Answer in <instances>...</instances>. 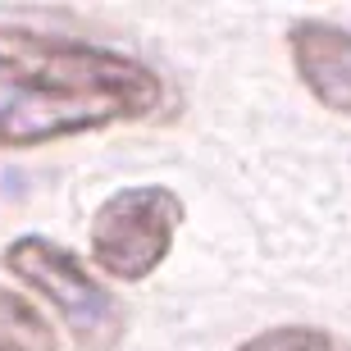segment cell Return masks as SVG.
<instances>
[{
  "instance_id": "obj_5",
  "label": "cell",
  "mask_w": 351,
  "mask_h": 351,
  "mask_svg": "<svg viewBox=\"0 0 351 351\" xmlns=\"http://www.w3.org/2000/svg\"><path fill=\"white\" fill-rule=\"evenodd\" d=\"M0 338L5 351H55V333L19 292L0 287Z\"/></svg>"
},
{
  "instance_id": "obj_3",
  "label": "cell",
  "mask_w": 351,
  "mask_h": 351,
  "mask_svg": "<svg viewBox=\"0 0 351 351\" xmlns=\"http://www.w3.org/2000/svg\"><path fill=\"white\" fill-rule=\"evenodd\" d=\"M182 223V201L169 187H123L105 196L91 215V265L110 278L142 283L169 256L173 233Z\"/></svg>"
},
{
  "instance_id": "obj_6",
  "label": "cell",
  "mask_w": 351,
  "mask_h": 351,
  "mask_svg": "<svg viewBox=\"0 0 351 351\" xmlns=\"http://www.w3.org/2000/svg\"><path fill=\"white\" fill-rule=\"evenodd\" d=\"M237 351H351L342 338H333L328 328H311V324H278L265 328L256 338H247Z\"/></svg>"
},
{
  "instance_id": "obj_7",
  "label": "cell",
  "mask_w": 351,
  "mask_h": 351,
  "mask_svg": "<svg viewBox=\"0 0 351 351\" xmlns=\"http://www.w3.org/2000/svg\"><path fill=\"white\" fill-rule=\"evenodd\" d=\"M0 351H5V347H0Z\"/></svg>"
},
{
  "instance_id": "obj_4",
  "label": "cell",
  "mask_w": 351,
  "mask_h": 351,
  "mask_svg": "<svg viewBox=\"0 0 351 351\" xmlns=\"http://www.w3.org/2000/svg\"><path fill=\"white\" fill-rule=\"evenodd\" d=\"M292 60L301 82L328 110L351 114V27L297 23L292 27Z\"/></svg>"
},
{
  "instance_id": "obj_2",
  "label": "cell",
  "mask_w": 351,
  "mask_h": 351,
  "mask_svg": "<svg viewBox=\"0 0 351 351\" xmlns=\"http://www.w3.org/2000/svg\"><path fill=\"white\" fill-rule=\"evenodd\" d=\"M5 274H14L23 287H32L69 328L78 351H114L123 338V306H119L105 283H96L87 265L73 251L55 247L46 237H19L0 256Z\"/></svg>"
},
{
  "instance_id": "obj_1",
  "label": "cell",
  "mask_w": 351,
  "mask_h": 351,
  "mask_svg": "<svg viewBox=\"0 0 351 351\" xmlns=\"http://www.w3.org/2000/svg\"><path fill=\"white\" fill-rule=\"evenodd\" d=\"M165 105L156 69L87 41H23L0 51V151L132 123Z\"/></svg>"
}]
</instances>
